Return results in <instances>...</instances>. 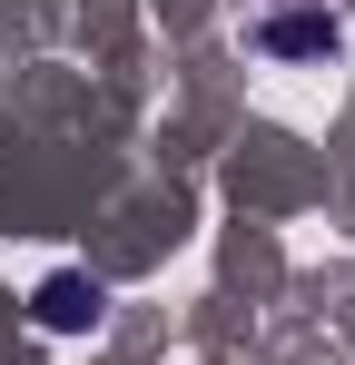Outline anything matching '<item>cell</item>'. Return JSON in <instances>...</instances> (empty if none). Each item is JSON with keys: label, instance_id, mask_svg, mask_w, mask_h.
<instances>
[{"label": "cell", "instance_id": "7a4b0ae2", "mask_svg": "<svg viewBox=\"0 0 355 365\" xmlns=\"http://www.w3.org/2000/svg\"><path fill=\"white\" fill-rule=\"evenodd\" d=\"M257 50L316 60V50H336V20H326V10H277V20H257Z\"/></svg>", "mask_w": 355, "mask_h": 365}, {"label": "cell", "instance_id": "6da1fadb", "mask_svg": "<svg viewBox=\"0 0 355 365\" xmlns=\"http://www.w3.org/2000/svg\"><path fill=\"white\" fill-rule=\"evenodd\" d=\"M99 306H109L99 277H50V287L30 297V316H40L50 336H89V326H99Z\"/></svg>", "mask_w": 355, "mask_h": 365}]
</instances>
